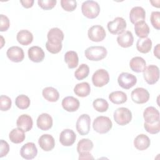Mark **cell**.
<instances>
[{
  "label": "cell",
  "instance_id": "37",
  "mask_svg": "<svg viewBox=\"0 0 160 160\" xmlns=\"http://www.w3.org/2000/svg\"><path fill=\"white\" fill-rule=\"evenodd\" d=\"M92 106L96 111L100 112H106L109 108L108 101L102 98L96 99L92 102Z\"/></svg>",
  "mask_w": 160,
  "mask_h": 160
},
{
  "label": "cell",
  "instance_id": "48",
  "mask_svg": "<svg viewBox=\"0 0 160 160\" xmlns=\"http://www.w3.org/2000/svg\"><path fill=\"white\" fill-rule=\"evenodd\" d=\"M159 44H158L154 49V54L158 59H159Z\"/></svg>",
  "mask_w": 160,
  "mask_h": 160
},
{
  "label": "cell",
  "instance_id": "20",
  "mask_svg": "<svg viewBox=\"0 0 160 160\" xmlns=\"http://www.w3.org/2000/svg\"><path fill=\"white\" fill-rule=\"evenodd\" d=\"M16 125L18 128H21L24 132H28L32 128V119L28 114H22L18 117L16 121Z\"/></svg>",
  "mask_w": 160,
  "mask_h": 160
},
{
  "label": "cell",
  "instance_id": "21",
  "mask_svg": "<svg viewBox=\"0 0 160 160\" xmlns=\"http://www.w3.org/2000/svg\"><path fill=\"white\" fill-rule=\"evenodd\" d=\"M118 44L124 48L131 47L134 42V37L132 34L129 31H126L119 34L117 38Z\"/></svg>",
  "mask_w": 160,
  "mask_h": 160
},
{
  "label": "cell",
  "instance_id": "17",
  "mask_svg": "<svg viewBox=\"0 0 160 160\" xmlns=\"http://www.w3.org/2000/svg\"><path fill=\"white\" fill-rule=\"evenodd\" d=\"M28 54L29 59L34 62H42L45 57L44 51L41 48L38 46H34L29 48Z\"/></svg>",
  "mask_w": 160,
  "mask_h": 160
},
{
  "label": "cell",
  "instance_id": "9",
  "mask_svg": "<svg viewBox=\"0 0 160 160\" xmlns=\"http://www.w3.org/2000/svg\"><path fill=\"white\" fill-rule=\"evenodd\" d=\"M119 85L123 89H129L132 88L137 82L136 77L128 72L121 73L118 78Z\"/></svg>",
  "mask_w": 160,
  "mask_h": 160
},
{
  "label": "cell",
  "instance_id": "34",
  "mask_svg": "<svg viewBox=\"0 0 160 160\" xmlns=\"http://www.w3.org/2000/svg\"><path fill=\"white\" fill-rule=\"evenodd\" d=\"M94 144L89 139L83 138L81 139L77 144V151L79 154L89 152L93 148Z\"/></svg>",
  "mask_w": 160,
  "mask_h": 160
},
{
  "label": "cell",
  "instance_id": "30",
  "mask_svg": "<svg viewBox=\"0 0 160 160\" xmlns=\"http://www.w3.org/2000/svg\"><path fill=\"white\" fill-rule=\"evenodd\" d=\"M74 92L75 94L79 97H86L91 92L90 85L87 82L78 83L75 86L74 88Z\"/></svg>",
  "mask_w": 160,
  "mask_h": 160
},
{
  "label": "cell",
  "instance_id": "11",
  "mask_svg": "<svg viewBox=\"0 0 160 160\" xmlns=\"http://www.w3.org/2000/svg\"><path fill=\"white\" fill-rule=\"evenodd\" d=\"M149 96L148 91L143 88H137L131 93V99L134 102L137 104L146 103L148 101Z\"/></svg>",
  "mask_w": 160,
  "mask_h": 160
},
{
  "label": "cell",
  "instance_id": "12",
  "mask_svg": "<svg viewBox=\"0 0 160 160\" xmlns=\"http://www.w3.org/2000/svg\"><path fill=\"white\" fill-rule=\"evenodd\" d=\"M38 154V149L34 142H27L20 149V155L25 159H34Z\"/></svg>",
  "mask_w": 160,
  "mask_h": 160
},
{
  "label": "cell",
  "instance_id": "35",
  "mask_svg": "<svg viewBox=\"0 0 160 160\" xmlns=\"http://www.w3.org/2000/svg\"><path fill=\"white\" fill-rule=\"evenodd\" d=\"M89 73V68L86 64H81L74 72V76L78 80H82L87 78Z\"/></svg>",
  "mask_w": 160,
  "mask_h": 160
},
{
  "label": "cell",
  "instance_id": "39",
  "mask_svg": "<svg viewBox=\"0 0 160 160\" xmlns=\"http://www.w3.org/2000/svg\"><path fill=\"white\" fill-rule=\"evenodd\" d=\"M61 7L64 10L68 12L73 11L77 7V2L75 0H61Z\"/></svg>",
  "mask_w": 160,
  "mask_h": 160
},
{
  "label": "cell",
  "instance_id": "29",
  "mask_svg": "<svg viewBox=\"0 0 160 160\" xmlns=\"http://www.w3.org/2000/svg\"><path fill=\"white\" fill-rule=\"evenodd\" d=\"M64 61L69 69H73L78 66L79 58L76 52L69 51L64 54Z\"/></svg>",
  "mask_w": 160,
  "mask_h": 160
},
{
  "label": "cell",
  "instance_id": "42",
  "mask_svg": "<svg viewBox=\"0 0 160 160\" xmlns=\"http://www.w3.org/2000/svg\"><path fill=\"white\" fill-rule=\"evenodd\" d=\"M151 24L157 30L160 29V12L152 11L150 18Z\"/></svg>",
  "mask_w": 160,
  "mask_h": 160
},
{
  "label": "cell",
  "instance_id": "26",
  "mask_svg": "<svg viewBox=\"0 0 160 160\" xmlns=\"http://www.w3.org/2000/svg\"><path fill=\"white\" fill-rule=\"evenodd\" d=\"M134 31L138 37L142 39L148 37L150 29L148 24L144 21H141L134 24Z\"/></svg>",
  "mask_w": 160,
  "mask_h": 160
},
{
  "label": "cell",
  "instance_id": "46",
  "mask_svg": "<svg viewBox=\"0 0 160 160\" xmlns=\"http://www.w3.org/2000/svg\"><path fill=\"white\" fill-rule=\"evenodd\" d=\"M34 0H21L20 2L22 6L25 8H30L33 6Z\"/></svg>",
  "mask_w": 160,
  "mask_h": 160
},
{
  "label": "cell",
  "instance_id": "2",
  "mask_svg": "<svg viewBox=\"0 0 160 160\" xmlns=\"http://www.w3.org/2000/svg\"><path fill=\"white\" fill-rule=\"evenodd\" d=\"M82 14L89 19L97 18L100 12V6L99 4L94 1H86L81 6Z\"/></svg>",
  "mask_w": 160,
  "mask_h": 160
},
{
  "label": "cell",
  "instance_id": "25",
  "mask_svg": "<svg viewBox=\"0 0 160 160\" xmlns=\"http://www.w3.org/2000/svg\"><path fill=\"white\" fill-rule=\"evenodd\" d=\"M150 144V139L148 136L144 134L138 135L134 140V147L139 151H144L148 149L149 147Z\"/></svg>",
  "mask_w": 160,
  "mask_h": 160
},
{
  "label": "cell",
  "instance_id": "44",
  "mask_svg": "<svg viewBox=\"0 0 160 160\" xmlns=\"http://www.w3.org/2000/svg\"><path fill=\"white\" fill-rule=\"evenodd\" d=\"M10 22L8 18L4 15L1 14L0 16V31L1 32L6 31L9 28Z\"/></svg>",
  "mask_w": 160,
  "mask_h": 160
},
{
  "label": "cell",
  "instance_id": "4",
  "mask_svg": "<svg viewBox=\"0 0 160 160\" xmlns=\"http://www.w3.org/2000/svg\"><path fill=\"white\" fill-rule=\"evenodd\" d=\"M113 117L115 122L118 124L124 126L131 122L132 119V112L129 109L121 107L114 111Z\"/></svg>",
  "mask_w": 160,
  "mask_h": 160
},
{
  "label": "cell",
  "instance_id": "16",
  "mask_svg": "<svg viewBox=\"0 0 160 160\" xmlns=\"http://www.w3.org/2000/svg\"><path fill=\"white\" fill-rule=\"evenodd\" d=\"M38 144L43 151H50L55 146V141L51 135L45 134L40 136L38 139Z\"/></svg>",
  "mask_w": 160,
  "mask_h": 160
},
{
  "label": "cell",
  "instance_id": "43",
  "mask_svg": "<svg viewBox=\"0 0 160 160\" xmlns=\"http://www.w3.org/2000/svg\"><path fill=\"white\" fill-rule=\"evenodd\" d=\"M62 44H52L49 41L46 42V48L47 50L52 54H57L62 49Z\"/></svg>",
  "mask_w": 160,
  "mask_h": 160
},
{
  "label": "cell",
  "instance_id": "5",
  "mask_svg": "<svg viewBox=\"0 0 160 160\" xmlns=\"http://www.w3.org/2000/svg\"><path fill=\"white\" fill-rule=\"evenodd\" d=\"M143 77L148 84H154L159 79V69L156 65H149L143 71Z\"/></svg>",
  "mask_w": 160,
  "mask_h": 160
},
{
  "label": "cell",
  "instance_id": "15",
  "mask_svg": "<svg viewBox=\"0 0 160 160\" xmlns=\"http://www.w3.org/2000/svg\"><path fill=\"white\" fill-rule=\"evenodd\" d=\"M52 118L48 113L40 114L36 121V124L39 129L42 131H48L52 126Z\"/></svg>",
  "mask_w": 160,
  "mask_h": 160
},
{
  "label": "cell",
  "instance_id": "31",
  "mask_svg": "<svg viewBox=\"0 0 160 160\" xmlns=\"http://www.w3.org/2000/svg\"><path fill=\"white\" fill-rule=\"evenodd\" d=\"M26 136L24 131L19 128H14L10 132L9 138L10 141L15 144H19L22 142L25 139Z\"/></svg>",
  "mask_w": 160,
  "mask_h": 160
},
{
  "label": "cell",
  "instance_id": "23",
  "mask_svg": "<svg viewBox=\"0 0 160 160\" xmlns=\"http://www.w3.org/2000/svg\"><path fill=\"white\" fill-rule=\"evenodd\" d=\"M129 67L135 72H142L146 68V62L142 58L135 56L130 60Z\"/></svg>",
  "mask_w": 160,
  "mask_h": 160
},
{
  "label": "cell",
  "instance_id": "47",
  "mask_svg": "<svg viewBox=\"0 0 160 160\" xmlns=\"http://www.w3.org/2000/svg\"><path fill=\"white\" fill-rule=\"evenodd\" d=\"M79 159H94V157L89 152L79 154Z\"/></svg>",
  "mask_w": 160,
  "mask_h": 160
},
{
  "label": "cell",
  "instance_id": "1",
  "mask_svg": "<svg viewBox=\"0 0 160 160\" xmlns=\"http://www.w3.org/2000/svg\"><path fill=\"white\" fill-rule=\"evenodd\" d=\"M107 54V49L104 46H90L84 51L86 58L92 61H101L106 58Z\"/></svg>",
  "mask_w": 160,
  "mask_h": 160
},
{
  "label": "cell",
  "instance_id": "33",
  "mask_svg": "<svg viewBox=\"0 0 160 160\" xmlns=\"http://www.w3.org/2000/svg\"><path fill=\"white\" fill-rule=\"evenodd\" d=\"M109 99L111 102L115 104H121L126 102L128 98L125 92L121 91H116L109 94Z\"/></svg>",
  "mask_w": 160,
  "mask_h": 160
},
{
  "label": "cell",
  "instance_id": "3",
  "mask_svg": "<svg viewBox=\"0 0 160 160\" xmlns=\"http://www.w3.org/2000/svg\"><path fill=\"white\" fill-rule=\"evenodd\" d=\"M112 127V123L109 118L104 116L97 117L93 121L92 128L99 134H105L109 132Z\"/></svg>",
  "mask_w": 160,
  "mask_h": 160
},
{
  "label": "cell",
  "instance_id": "45",
  "mask_svg": "<svg viewBox=\"0 0 160 160\" xmlns=\"http://www.w3.org/2000/svg\"><path fill=\"white\" fill-rule=\"evenodd\" d=\"M9 146L8 143L6 141L1 139L0 141V158H2L6 156L9 152Z\"/></svg>",
  "mask_w": 160,
  "mask_h": 160
},
{
  "label": "cell",
  "instance_id": "41",
  "mask_svg": "<svg viewBox=\"0 0 160 160\" xmlns=\"http://www.w3.org/2000/svg\"><path fill=\"white\" fill-rule=\"evenodd\" d=\"M56 0H38V3L40 8L44 10L52 9L56 4Z\"/></svg>",
  "mask_w": 160,
  "mask_h": 160
},
{
  "label": "cell",
  "instance_id": "6",
  "mask_svg": "<svg viewBox=\"0 0 160 160\" xmlns=\"http://www.w3.org/2000/svg\"><path fill=\"white\" fill-rule=\"evenodd\" d=\"M109 81L108 72L104 69H98L92 76V82L94 86L101 88L106 85Z\"/></svg>",
  "mask_w": 160,
  "mask_h": 160
},
{
  "label": "cell",
  "instance_id": "10",
  "mask_svg": "<svg viewBox=\"0 0 160 160\" xmlns=\"http://www.w3.org/2000/svg\"><path fill=\"white\" fill-rule=\"evenodd\" d=\"M88 35L91 41L93 42H100L104 40L106 33L102 26L94 25L89 29Z\"/></svg>",
  "mask_w": 160,
  "mask_h": 160
},
{
  "label": "cell",
  "instance_id": "32",
  "mask_svg": "<svg viewBox=\"0 0 160 160\" xmlns=\"http://www.w3.org/2000/svg\"><path fill=\"white\" fill-rule=\"evenodd\" d=\"M137 50L143 54L149 52L152 48V41L150 38H139L136 42Z\"/></svg>",
  "mask_w": 160,
  "mask_h": 160
},
{
  "label": "cell",
  "instance_id": "36",
  "mask_svg": "<svg viewBox=\"0 0 160 160\" xmlns=\"http://www.w3.org/2000/svg\"><path fill=\"white\" fill-rule=\"evenodd\" d=\"M31 101L27 96L24 94H21L17 96L15 100L16 106L21 109H26L29 108Z\"/></svg>",
  "mask_w": 160,
  "mask_h": 160
},
{
  "label": "cell",
  "instance_id": "19",
  "mask_svg": "<svg viewBox=\"0 0 160 160\" xmlns=\"http://www.w3.org/2000/svg\"><path fill=\"white\" fill-rule=\"evenodd\" d=\"M79 105L80 103L79 100L73 96H67L62 101V106L63 109L68 112L76 111L78 109Z\"/></svg>",
  "mask_w": 160,
  "mask_h": 160
},
{
  "label": "cell",
  "instance_id": "13",
  "mask_svg": "<svg viewBox=\"0 0 160 160\" xmlns=\"http://www.w3.org/2000/svg\"><path fill=\"white\" fill-rule=\"evenodd\" d=\"M6 55L8 59L14 62H21L24 58L22 49L19 46H11L7 50Z\"/></svg>",
  "mask_w": 160,
  "mask_h": 160
},
{
  "label": "cell",
  "instance_id": "40",
  "mask_svg": "<svg viewBox=\"0 0 160 160\" xmlns=\"http://www.w3.org/2000/svg\"><path fill=\"white\" fill-rule=\"evenodd\" d=\"M12 104L11 99L9 97L6 95H1L0 96V109L2 111H6L9 110Z\"/></svg>",
  "mask_w": 160,
  "mask_h": 160
},
{
  "label": "cell",
  "instance_id": "28",
  "mask_svg": "<svg viewBox=\"0 0 160 160\" xmlns=\"http://www.w3.org/2000/svg\"><path fill=\"white\" fill-rule=\"evenodd\" d=\"M42 94L44 98L49 102H56L59 98L58 91L52 87H46L43 89Z\"/></svg>",
  "mask_w": 160,
  "mask_h": 160
},
{
  "label": "cell",
  "instance_id": "22",
  "mask_svg": "<svg viewBox=\"0 0 160 160\" xmlns=\"http://www.w3.org/2000/svg\"><path fill=\"white\" fill-rule=\"evenodd\" d=\"M143 118L146 122L153 123L159 119V112L153 106H149L143 112Z\"/></svg>",
  "mask_w": 160,
  "mask_h": 160
},
{
  "label": "cell",
  "instance_id": "27",
  "mask_svg": "<svg viewBox=\"0 0 160 160\" xmlns=\"http://www.w3.org/2000/svg\"><path fill=\"white\" fill-rule=\"evenodd\" d=\"M18 42L23 46H28L30 44L33 40L32 34L26 29L20 30L16 36Z\"/></svg>",
  "mask_w": 160,
  "mask_h": 160
},
{
  "label": "cell",
  "instance_id": "7",
  "mask_svg": "<svg viewBox=\"0 0 160 160\" xmlns=\"http://www.w3.org/2000/svg\"><path fill=\"white\" fill-rule=\"evenodd\" d=\"M90 116L87 114H83L78 118L76 121V130L78 132V133L81 136L87 135L90 130Z\"/></svg>",
  "mask_w": 160,
  "mask_h": 160
},
{
  "label": "cell",
  "instance_id": "14",
  "mask_svg": "<svg viewBox=\"0 0 160 160\" xmlns=\"http://www.w3.org/2000/svg\"><path fill=\"white\" fill-rule=\"evenodd\" d=\"M76 139L75 132L70 129H66L63 130L59 135V141L64 146H72Z\"/></svg>",
  "mask_w": 160,
  "mask_h": 160
},
{
  "label": "cell",
  "instance_id": "8",
  "mask_svg": "<svg viewBox=\"0 0 160 160\" xmlns=\"http://www.w3.org/2000/svg\"><path fill=\"white\" fill-rule=\"evenodd\" d=\"M108 29L112 34H120L126 28V22L121 17H117L113 21H109L107 25Z\"/></svg>",
  "mask_w": 160,
  "mask_h": 160
},
{
  "label": "cell",
  "instance_id": "18",
  "mask_svg": "<svg viewBox=\"0 0 160 160\" xmlns=\"http://www.w3.org/2000/svg\"><path fill=\"white\" fill-rule=\"evenodd\" d=\"M48 41L52 44H61L64 39V33L58 28H51L47 34Z\"/></svg>",
  "mask_w": 160,
  "mask_h": 160
},
{
  "label": "cell",
  "instance_id": "24",
  "mask_svg": "<svg viewBox=\"0 0 160 160\" xmlns=\"http://www.w3.org/2000/svg\"><path fill=\"white\" fill-rule=\"evenodd\" d=\"M145 17L146 11L140 6H135L132 8L129 13V19L132 24H135L141 21H144Z\"/></svg>",
  "mask_w": 160,
  "mask_h": 160
},
{
  "label": "cell",
  "instance_id": "38",
  "mask_svg": "<svg viewBox=\"0 0 160 160\" xmlns=\"http://www.w3.org/2000/svg\"><path fill=\"white\" fill-rule=\"evenodd\" d=\"M144 128L148 132L152 134H156L160 131V120L153 123H148L145 122L144 124Z\"/></svg>",
  "mask_w": 160,
  "mask_h": 160
}]
</instances>
